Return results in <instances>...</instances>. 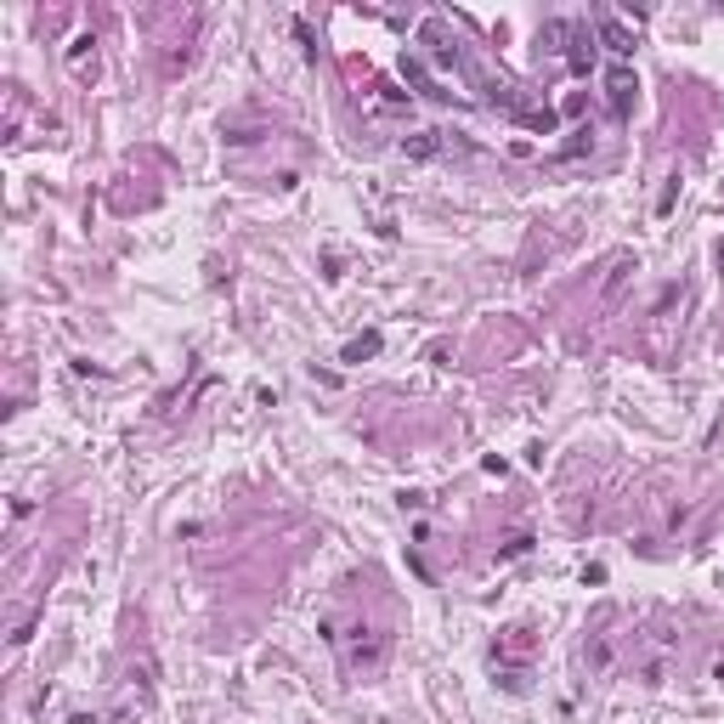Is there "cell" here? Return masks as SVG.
I'll return each mask as SVG.
<instances>
[{"instance_id":"cell-5","label":"cell","mask_w":724,"mask_h":724,"mask_svg":"<svg viewBox=\"0 0 724 724\" xmlns=\"http://www.w3.org/2000/svg\"><path fill=\"white\" fill-rule=\"evenodd\" d=\"M357 108L368 114V119H402V114H413V102H407V91H391V85H368L357 96Z\"/></svg>"},{"instance_id":"cell-6","label":"cell","mask_w":724,"mask_h":724,"mask_svg":"<svg viewBox=\"0 0 724 724\" xmlns=\"http://www.w3.org/2000/svg\"><path fill=\"white\" fill-rule=\"evenodd\" d=\"M634 91H639V80L628 68H611V80H606V102H611V119H628L634 114Z\"/></svg>"},{"instance_id":"cell-8","label":"cell","mask_w":724,"mask_h":724,"mask_svg":"<svg viewBox=\"0 0 724 724\" xmlns=\"http://www.w3.org/2000/svg\"><path fill=\"white\" fill-rule=\"evenodd\" d=\"M402 153H407V159H430V153H442V131H413V136H402Z\"/></svg>"},{"instance_id":"cell-7","label":"cell","mask_w":724,"mask_h":724,"mask_svg":"<svg viewBox=\"0 0 724 724\" xmlns=\"http://www.w3.org/2000/svg\"><path fill=\"white\" fill-rule=\"evenodd\" d=\"M583 662L594 668V674H611V662H617V645H611L606 634H594V639L583 645Z\"/></svg>"},{"instance_id":"cell-9","label":"cell","mask_w":724,"mask_h":724,"mask_svg":"<svg viewBox=\"0 0 724 724\" xmlns=\"http://www.w3.org/2000/svg\"><path fill=\"white\" fill-rule=\"evenodd\" d=\"M600 40H606L611 51H634V35H628L617 17H600Z\"/></svg>"},{"instance_id":"cell-2","label":"cell","mask_w":724,"mask_h":724,"mask_svg":"<svg viewBox=\"0 0 724 724\" xmlns=\"http://www.w3.org/2000/svg\"><path fill=\"white\" fill-rule=\"evenodd\" d=\"M538 51H543V57H555V63H566L572 74L594 68V35L583 29V23H549L543 40H538Z\"/></svg>"},{"instance_id":"cell-1","label":"cell","mask_w":724,"mask_h":724,"mask_svg":"<svg viewBox=\"0 0 724 724\" xmlns=\"http://www.w3.org/2000/svg\"><path fill=\"white\" fill-rule=\"evenodd\" d=\"M323 639L340 651V668L351 679H368V674H379V662H385V651H391V634L385 628H374V623H362V617H323Z\"/></svg>"},{"instance_id":"cell-4","label":"cell","mask_w":724,"mask_h":724,"mask_svg":"<svg viewBox=\"0 0 724 724\" xmlns=\"http://www.w3.org/2000/svg\"><path fill=\"white\" fill-rule=\"evenodd\" d=\"M668 674H674V639H668V634H651V639H645V651L634 657V679H639V685H662Z\"/></svg>"},{"instance_id":"cell-3","label":"cell","mask_w":724,"mask_h":724,"mask_svg":"<svg viewBox=\"0 0 724 724\" xmlns=\"http://www.w3.org/2000/svg\"><path fill=\"white\" fill-rule=\"evenodd\" d=\"M532 651H538V634H532V628H504V634L493 639V674H504L509 690H521V685H527Z\"/></svg>"}]
</instances>
